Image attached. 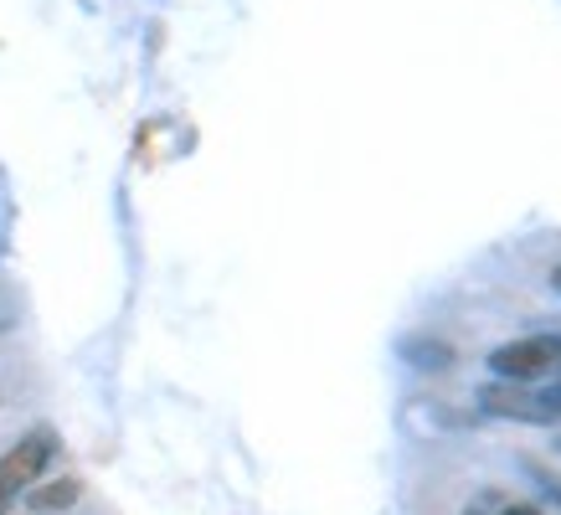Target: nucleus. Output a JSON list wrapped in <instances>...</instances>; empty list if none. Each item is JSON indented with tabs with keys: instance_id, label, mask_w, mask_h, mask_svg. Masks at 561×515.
I'll list each match as a JSON object with an SVG mask.
<instances>
[{
	"instance_id": "obj_1",
	"label": "nucleus",
	"mask_w": 561,
	"mask_h": 515,
	"mask_svg": "<svg viewBox=\"0 0 561 515\" xmlns=\"http://www.w3.org/2000/svg\"><path fill=\"white\" fill-rule=\"evenodd\" d=\"M490 366L505 381H536V377H546V371L561 366V341L557 335H526V341L500 345L490 356Z\"/></svg>"
},
{
	"instance_id": "obj_2",
	"label": "nucleus",
	"mask_w": 561,
	"mask_h": 515,
	"mask_svg": "<svg viewBox=\"0 0 561 515\" xmlns=\"http://www.w3.org/2000/svg\"><path fill=\"white\" fill-rule=\"evenodd\" d=\"M51 459V433H32V438H21L5 459H0V511L16 500V490H26V484L47 469Z\"/></svg>"
},
{
	"instance_id": "obj_3",
	"label": "nucleus",
	"mask_w": 561,
	"mask_h": 515,
	"mask_svg": "<svg viewBox=\"0 0 561 515\" xmlns=\"http://www.w3.org/2000/svg\"><path fill=\"white\" fill-rule=\"evenodd\" d=\"M479 408L484 412H494V417H520V423H551L546 417V408H541V397L536 392H526L520 381H494V387H484L479 392Z\"/></svg>"
},
{
	"instance_id": "obj_4",
	"label": "nucleus",
	"mask_w": 561,
	"mask_h": 515,
	"mask_svg": "<svg viewBox=\"0 0 561 515\" xmlns=\"http://www.w3.org/2000/svg\"><path fill=\"white\" fill-rule=\"evenodd\" d=\"M402 356H408L417 371H443V366H454V345L417 335V341H402Z\"/></svg>"
},
{
	"instance_id": "obj_5",
	"label": "nucleus",
	"mask_w": 561,
	"mask_h": 515,
	"mask_svg": "<svg viewBox=\"0 0 561 515\" xmlns=\"http://www.w3.org/2000/svg\"><path fill=\"white\" fill-rule=\"evenodd\" d=\"M32 511H68L72 500H78V480H51L42 490H32Z\"/></svg>"
},
{
	"instance_id": "obj_6",
	"label": "nucleus",
	"mask_w": 561,
	"mask_h": 515,
	"mask_svg": "<svg viewBox=\"0 0 561 515\" xmlns=\"http://www.w3.org/2000/svg\"><path fill=\"white\" fill-rule=\"evenodd\" d=\"M469 515H536L530 505H494V500H479Z\"/></svg>"
},
{
	"instance_id": "obj_7",
	"label": "nucleus",
	"mask_w": 561,
	"mask_h": 515,
	"mask_svg": "<svg viewBox=\"0 0 561 515\" xmlns=\"http://www.w3.org/2000/svg\"><path fill=\"white\" fill-rule=\"evenodd\" d=\"M536 397H541L546 417H551V423H561V381H557V387H546V392H536Z\"/></svg>"
},
{
	"instance_id": "obj_8",
	"label": "nucleus",
	"mask_w": 561,
	"mask_h": 515,
	"mask_svg": "<svg viewBox=\"0 0 561 515\" xmlns=\"http://www.w3.org/2000/svg\"><path fill=\"white\" fill-rule=\"evenodd\" d=\"M551 495H557V500H561V484H551Z\"/></svg>"
}]
</instances>
